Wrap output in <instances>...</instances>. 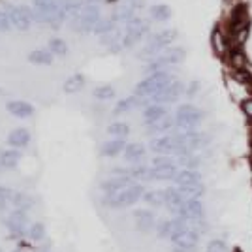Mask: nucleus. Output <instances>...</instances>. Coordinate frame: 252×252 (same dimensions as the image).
<instances>
[{
	"mask_svg": "<svg viewBox=\"0 0 252 252\" xmlns=\"http://www.w3.org/2000/svg\"><path fill=\"white\" fill-rule=\"evenodd\" d=\"M143 196H145V187L139 185V183H134V185L119 190L115 194L105 196L104 203L111 209H125V207H130V205L137 203L139 200H143Z\"/></svg>",
	"mask_w": 252,
	"mask_h": 252,
	"instance_id": "f257e3e1",
	"label": "nucleus"
},
{
	"mask_svg": "<svg viewBox=\"0 0 252 252\" xmlns=\"http://www.w3.org/2000/svg\"><path fill=\"white\" fill-rule=\"evenodd\" d=\"M177 79L168 72H157V74H151L147 79H143L141 83L136 87V96H139L141 100H147L151 96H155L157 93L168 89L171 83H175Z\"/></svg>",
	"mask_w": 252,
	"mask_h": 252,
	"instance_id": "f03ea898",
	"label": "nucleus"
},
{
	"mask_svg": "<svg viewBox=\"0 0 252 252\" xmlns=\"http://www.w3.org/2000/svg\"><path fill=\"white\" fill-rule=\"evenodd\" d=\"M64 2L66 0H34V13L40 21L59 25L66 17Z\"/></svg>",
	"mask_w": 252,
	"mask_h": 252,
	"instance_id": "7ed1b4c3",
	"label": "nucleus"
},
{
	"mask_svg": "<svg viewBox=\"0 0 252 252\" xmlns=\"http://www.w3.org/2000/svg\"><path fill=\"white\" fill-rule=\"evenodd\" d=\"M203 121V111L196 105H179L175 111V126L181 132H196V126Z\"/></svg>",
	"mask_w": 252,
	"mask_h": 252,
	"instance_id": "20e7f679",
	"label": "nucleus"
},
{
	"mask_svg": "<svg viewBox=\"0 0 252 252\" xmlns=\"http://www.w3.org/2000/svg\"><path fill=\"white\" fill-rule=\"evenodd\" d=\"M147 31H149V23L136 15L134 19L125 23V27H123V45L130 47V45L137 43L147 34Z\"/></svg>",
	"mask_w": 252,
	"mask_h": 252,
	"instance_id": "39448f33",
	"label": "nucleus"
},
{
	"mask_svg": "<svg viewBox=\"0 0 252 252\" xmlns=\"http://www.w3.org/2000/svg\"><path fill=\"white\" fill-rule=\"evenodd\" d=\"M100 19H102L100 6L94 4V2H87L83 8V13L75 19V29L79 32H94Z\"/></svg>",
	"mask_w": 252,
	"mask_h": 252,
	"instance_id": "423d86ee",
	"label": "nucleus"
},
{
	"mask_svg": "<svg viewBox=\"0 0 252 252\" xmlns=\"http://www.w3.org/2000/svg\"><path fill=\"white\" fill-rule=\"evenodd\" d=\"M175 38H177V32L171 31V29H166V31L158 32L155 36H151V40H149L147 47H145V53H143V57H157L160 55L162 51H166V47L171 45V43L175 42Z\"/></svg>",
	"mask_w": 252,
	"mask_h": 252,
	"instance_id": "0eeeda50",
	"label": "nucleus"
},
{
	"mask_svg": "<svg viewBox=\"0 0 252 252\" xmlns=\"http://www.w3.org/2000/svg\"><path fill=\"white\" fill-rule=\"evenodd\" d=\"M185 59V51L177 47V49H166V51H162L160 55H157L151 64L147 66L149 72H153V74H157V72H162V68H168L171 64H177L181 63Z\"/></svg>",
	"mask_w": 252,
	"mask_h": 252,
	"instance_id": "6e6552de",
	"label": "nucleus"
},
{
	"mask_svg": "<svg viewBox=\"0 0 252 252\" xmlns=\"http://www.w3.org/2000/svg\"><path fill=\"white\" fill-rule=\"evenodd\" d=\"M175 217L189 219V220H205V211L201 200H185L177 209Z\"/></svg>",
	"mask_w": 252,
	"mask_h": 252,
	"instance_id": "1a4fd4ad",
	"label": "nucleus"
},
{
	"mask_svg": "<svg viewBox=\"0 0 252 252\" xmlns=\"http://www.w3.org/2000/svg\"><path fill=\"white\" fill-rule=\"evenodd\" d=\"M6 226H8V230L13 237H23L25 233H29V217H27V213L25 211H13L10 217H8V220H6Z\"/></svg>",
	"mask_w": 252,
	"mask_h": 252,
	"instance_id": "9d476101",
	"label": "nucleus"
},
{
	"mask_svg": "<svg viewBox=\"0 0 252 252\" xmlns=\"http://www.w3.org/2000/svg\"><path fill=\"white\" fill-rule=\"evenodd\" d=\"M181 91H183V85L175 81V83H171L168 89H164V91H160L157 93L155 96H151L147 100H139V102H149L151 104H160V105H166V104H171V102H175L179 96H181Z\"/></svg>",
	"mask_w": 252,
	"mask_h": 252,
	"instance_id": "9b49d317",
	"label": "nucleus"
},
{
	"mask_svg": "<svg viewBox=\"0 0 252 252\" xmlns=\"http://www.w3.org/2000/svg\"><path fill=\"white\" fill-rule=\"evenodd\" d=\"M8 10H10L11 25H13L15 29L27 31L32 25V13L29 8H25V6H11Z\"/></svg>",
	"mask_w": 252,
	"mask_h": 252,
	"instance_id": "f8f14e48",
	"label": "nucleus"
},
{
	"mask_svg": "<svg viewBox=\"0 0 252 252\" xmlns=\"http://www.w3.org/2000/svg\"><path fill=\"white\" fill-rule=\"evenodd\" d=\"M136 181L132 177H128V175H115V177L107 179L102 183V190H104L105 196H109V194H115L119 190L126 189V187H130V185H134Z\"/></svg>",
	"mask_w": 252,
	"mask_h": 252,
	"instance_id": "ddd939ff",
	"label": "nucleus"
},
{
	"mask_svg": "<svg viewBox=\"0 0 252 252\" xmlns=\"http://www.w3.org/2000/svg\"><path fill=\"white\" fill-rule=\"evenodd\" d=\"M134 219H136V228L139 231H151L153 228H157V217L155 213L149 209H137L134 213Z\"/></svg>",
	"mask_w": 252,
	"mask_h": 252,
	"instance_id": "4468645a",
	"label": "nucleus"
},
{
	"mask_svg": "<svg viewBox=\"0 0 252 252\" xmlns=\"http://www.w3.org/2000/svg\"><path fill=\"white\" fill-rule=\"evenodd\" d=\"M173 183L177 187H189V185H201V175L198 169H179Z\"/></svg>",
	"mask_w": 252,
	"mask_h": 252,
	"instance_id": "2eb2a0df",
	"label": "nucleus"
},
{
	"mask_svg": "<svg viewBox=\"0 0 252 252\" xmlns=\"http://www.w3.org/2000/svg\"><path fill=\"white\" fill-rule=\"evenodd\" d=\"M168 117V107L166 105H160V104H151L145 107V111H143V121L147 123V125H155L158 121H162V119H166Z\"/></svg>",
	"mask_w": 252,
	"mask_h": 252,
	"instance_id": "dca6fc26",
	"label": "nucleus"
},
{
	"mask_svg": "<svg viewBox=\"0 0 252 252\" xmlns=\"http://www.w3.org/2000/svg\"><path fill=\"white\" fill-rule=\"evenodd\" d=\"M179 173L177 166H168V168H149V181H173Z\"/></svg>",
	"mask_w": 252,
	"mask_h": 252,
	"instance_id": "f3484780",
	"label": "nucleus"
},
{
	"mask_svg": "<svg viewBox=\"0 0 252 252\" xmlns=\"http://www.w3.org/2000/svg\"><path fill=\"white\" fill-rule=\"evenodd\" d=\"M145 147L141 145V143H128L123 151V155H125V160L126 162H130V164H139L143 158H145Z\"/></svg>",
	"mask_w": 252,
	"mask_h": 252,
	"instance_id": "a211bd4d",
	"label": "nucleus"
},
{
	"mask_svg": "<svg viewBox=\"0 0 252 252\" xmlns=\"http://www.w3.org/2000/svg\"><path fill=\"white\" fill-rule=\"evenodd\" d=\"M8 143H10L13 149H25L29 143H31V134L27 128H17L13 130L10 136H8Z\"/></svg>",
	"mask_w": 252,
	"mask_h": 252,
	"instance_id": "6ab92c4d",
	"label": "nucleus"
},
{
	"mask_svg": "<svg viewBox=\"0 0 252 252\" xmlns=\"http://www.w3.org/2000/svg\"><path fill=\"white\" fill-rule=\"evenodd\" d=\"M21 160V153L17 149H6V151H0V168L11 169L15 168Z\"/></svg>",
	"mask_w": 252,
	"mask_h": 252,
	"instance_id": "aec40b11",
	"label": "nucleus"
},
{
	"mask_svg": "<svg viewBox=\"0 0 252 252\" xmlns=\"http://www.w3.org/2000/svg\"><path fill=\"white\" fill-rule=\"evenodd\" d=\"M8 111H10L13 117L27 119V117H31L32 113H34V107H32L31 104H27V102L17 100V102H10V104H8Z\"/></svg>",
	"mask_w": 252,
	"mask_h": 252,
	"instance_id": "412c9836",
	"label": "nucleus"
},
{
	"mask_svg": "<svg viewBox=\"0 0 252 252\" xmlns=\"http://www.w3.org/2000/svg\"><path fill=\"white\" fill-rule=\"evenodd\" d=\"M183 200H201L203 196V185H189V187H175Z\"/></svg>",
	"mask_w": 252,
	"mask_h": 252,
	"instance_id": "4be33fe9",
	"label": "nucleus"
},
{
	"mask_svg": "<svg viewBox=\"0 0 252 252\" xmlns=\"http://www.w3.org/2000/svg\"><path fill=\"white\" fill-rule=\"evenodd\" d=\"M126 147L125 139H119V137H115V139H109V141H105L104 145H102V155L104 157H117L119 153H123Z\"/></svg>",
	"mask_w": 252,
	"mask_h": 252,
	"instance_id": "5701e85b",
	"label": "nucleus"
},
{
	"mask_svg": "<svg viewBox=\"0 0 252 252\" xmlns=\"http://www.w3.org/2000/svg\"><path fill=\"white\" fill-rule=\"evenodd\" d=\"M143 201L151 207H166V194L164 190H149L143 196Z\"/></svg>",
	"mask_w": 252,
	"mask_h": 252,
	"instance_id": "b1692460",
	"label": "nucleus"
},
{
	"mask_svg": "<svg viewBox=\"0 0 252 252\" xmlns=\"http://www.w3.org/2000/svg\"><path fill=\"white\" fill-rule=\"evenodd\" d=\"M171 128H175V119L166 117L155 125H149V134H168Z\"/></svg>",
	"mask_w": 252,
	"mask_h": 252,
	"instance_id": "393cba45",
	"label": "nucleus"
},
{
	"mask_svg": "<svg viewBox=\"0 0 252 252\" xmlns=\"http://www.w3.org/2000/svg\"><path fill=\"white\" fill-rule=\"evenodd\" d=\"M175 160H177V166H181L183 169H198L201 164V158L194 153L192 155H181Z\"/></svg>",
	"mask_w": 252,
	"mask_h": 252,
	"instance_id": "a878e982",
	"label": "nucleus"
},
{
	"mask_svg": "<svg viewBox=\"0 0 252 252\" xmlns=\"http://www.w3.org/2000/svg\"><path fill=\"white\" fill-rule=\"evenodd\" d=\"M151 17L155 21H168L169 17H171V10L166 4H157V6L151 8Z\"/></svg>",
	"mask_w": 252,
	"mask_h": 252,
	"instance_id": "bb28decb",
	"label": "nucleus"
},
{
	"mask_svg": "<svg viewBox=\"0 0 252 252\" xmlns=\"http://www.w3.org/2000/svg\"><path fill=\"white\" fill-rule=\"evenodd\" d=\"M107 134L113 137H119V139H125L130 134V126L126 125V123H113L107 128Z\"/></svg>",
	"mask_w": 252,
	"mask_h": 252,
	"instance_id": "cd10ccee",
	"label": "nucleus"
},
{
	"mask_svg": "<svg viewBox=\"0 0 252 252\" xmlns=\"http://www.w3.org/2000/svg\"><path fill=\"white\" fill-rule=\"evenodd\" d=\"M117 25V17H102L100 23L96 25L94 32L96 34H109V32H113Z\"/></svg>",
	"mask_w": 252,
	"mask_h": 252,
	"instance_id": "c85d7f7f",
	"label": "nucleus"
},
{
	"mask_svg": "<svg viewBox=\"0 0 252 252\" xmlns=\"http://www.w3.org/2000/svg\"><path fill=\"white\" fill-rule=\"evenodd\" d=\"M13 207L17 211H27L32 207V198H29L27 194H15V198H13Z\"/></svg>",
	"mask_w": 252,
	"mask_h": 252,
	"instance_id": "c756f323",
	"label": "nucleus"
},
{
	"mask_svg": "<svg viewBox=\"0 0 252 252\" xmlns=\"http://www.w3.org/2000/svg\"><path fill=\"white\" fill-rule=\"evenodd\" d=\"M29 237L36 243L42 241L43 237H45V226H43L42 222H36V224H32L31 228H29Z\"/></svg>",
	"mask_w": 252,
	"mask_h": 252,
	"instance_id": "7c9ffc66",
	"label": "nucleus"
},
{
	"mask_svg": "<svg viewBox=\"0 0 252 252\" xmlns=\"http://www.w3.org/2000/svg\"><path fill=\"white\" fill-rule=\"evenodd\" d=\"M83 83H85L83 75H72V77L64 83V91H66V93H75V91H79V89L83 87Z\"/></svg>",
	"mask_w": 252,
	"mask_h": 252,
	"instance_id": "2f4dec72",
	"label": "nucleus"
},
{
	"mask_svg": "<svg viewBox=\"0 0 252 252\" xmlns=\"http://www.w3.org/2000/svg\"><path fill=\"white\" fill-rule=\"evenodd\" d=\"M31 61L32 63H38V64H47L53 61V53L51 51H45V49H38L31 55Z\"/></svg>",
	"mask_w": 252,
	"mask_h": 252,
	"instance_id": "473e14b6",
	"label": "nucleus"
},
{
	"mask_svg": "<svg viewBox=\"0 0 252 252\" xmlns=\"http://www.w3.org/2000/svg\"><path fill=\"white\" fill-rule=\"evenodd\" d=\"M13 198H15V192L8 187H0V209H4L6 205L13 203Z\"/></svg>",
	"mask_w": 252,
	"mask_h": 252,
	"instance_id": "72a5a7b5",
	"label": "nucleus"
},
{
	"mask_svg": "<svg viewBox=\"0 0 252 252\" xmlns=\"http://www.w3.org/2000/svg\"><path fill=\"white\" fill-rule=\"evenodd\" d=\"M205 252H231V249L228 247L226 241H222V239H213V241L207 243Z\"/></svg>",
	"mask_w": 252,
	"mask_h": 252,
	"instance_id": "f704fd0d",
	"label": "nucleus"
},
{
	"mask_svg": "<svg viewBox=\"0 0 252 252\" xmlns=\"http://www.w3.org/2000/svg\"><path fill=\"white\" fill-rule=\"evenodd\" d=\"M94 96L98 98V100L105 102V100H111V98L115 96V91H113V87H109V85H104V87H98V89H96Z\"/></svg>",
	"mask_w": 252,
	"mask_h": 252,
	"instance_id": "c9c22d12",
	"label": "nucleus"
},
{
	"mask_svg": "<svg viewBox=\"0 0 252 252\" xmlns=\"http://www.w3.org/2000/svg\"><path fill=\"white\" fill-rule=\"evenodd\" d=\"M49 49H51L53 55H66V51H68V45L63 42V40H51L49 42Z\"/></svg>",
	"mask_w": 252,
	"mask_h": 252,
	"instance_id": "e433bc0d",
	"label": "nucleus"
},
{
	"mask_svg": "<svg viewBox=\"0 0 252 252\" xmlns=\"http://www.w3.org/2000/svg\"><path fill=\"white\" fill-rule=\"evenodd\" d=\"M11 27V17H10V10H2L0 8V31H10Z\"/></svg>",
	"mask_w": 252,
	"mask_h": 252,
	"instance_id": "4c0bfd02",
	"label": "nucleus"
},
{
	"mask_svg": "<svg viewBox=\"0 0 252 252\" xmlns=\"http://www.w3.org/2000/svg\"><path fill=\"white\" fill-rule=\"evenodd\" d=\"M137 104L136 98H128V100H123V102H119L115 107V113H126V111H130L134 105Z\"/></svg>",
	"mask_w": 252,
	"mask_h": 252,
	"instance_id": "58836bf2",
	"label": "nucleus"
},
{
	"mask_svg": "<svg viewBox=\"0 0 252 252\" xmlns=\"http://www.w3.org/2000/svg\"><path fill=\"white\" fill-rule=\"evenodd\" d=\"M173 252H198V249H181V247H173Z\"/></svg>",
	"mask_w": 252,
	"mask_h": 252,
	"instance_id": "ea45409f",
	"label": "nucleus"
},
{
	"mask_svg": "<svg viewBox=\"0 0 252 252\" xmlns=\"http://www.w3.org/2000/svg\"><path fill=\"white\" fill-rule=\"evenodd\" d=\"M245 111H247V115L252 117V100H249V102H245Z\"/></svg>",
	"mask_w": 252,
	"mask_h": 252,
	"instance_id": "a19ab883",
	"label": "nucleus"
},
{
	"mask_svg": "<svg viewBox=\"0 0 252 252\" xmlns=\"http://www.w3.org/2000/svg\"><path fill=\"white\" fill-rule=\"evenodd\" d=\"M13 252H27L25 249H17V251H13Z\"/></svg>",
	"mask_w": 252,
	"mask_h": 252,
	"instance_id": "79ce46f5",
	"label": "nucleus"
},
{
	"mask_svg": "<svg viewBox=\"0 0 252 252\" xmlns=\"http://www.w3.org/2000/svg\"><path fill=\"white\" fill-rule=\"evenodd\" d=\"M0 252H2V249H0Z\"/></svg>",
	"mask_w": 252,
	"mask_h": 252,
	"instance_id": "37998d69",
	"label": "nucleus"
}]
</instances>
